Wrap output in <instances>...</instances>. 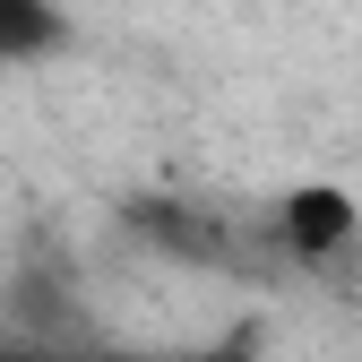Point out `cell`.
<instances>
[{
  "mask_svg": "<svg viewBox=\"0 0 362 362\" xmlns=\"http://www.w3.org/2000/svg\"><path fill=\"white\" fill-rule=\"evenodd\" d=\"M69 52V9L61 0H0V69H35Z\"/></svg>",
  "mask_w": 362,
  "mask_h": 362,
  "instance_id": "cell-2",
  "label": "cell"
},
{
  "mask_svg": "<svg viewBox=\"0 0 362 362\" xmlns=\"http://www.w3.org/2000/svg\"><path fill=\"white\" fill-rule=\"evenodd\" d=\"M267 233L293 267H337L362 250V199L345 181H285L276 207H267Z\"/></svg>",
  "mask_w": 362,
  "mask_h": 362,
  "instance_id": "cell-1",
  "label": "cell"
}]
</instances>
